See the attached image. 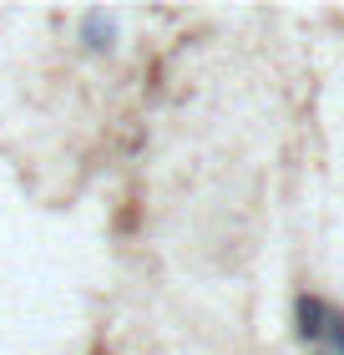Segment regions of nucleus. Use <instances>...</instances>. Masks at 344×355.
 <instances>
[{
	"label": "nucleus",
	"mask_w": 344,
	"mask_h": 355,
	"mask_svg": "<svg viewBox=\"0 0 344 355\" xmlns=\"http://www.w3.org/2000/svg\"><path fill=\"white\" fill-rule=\"evenodd\" d=\"M87 36H91L96 51H102V46H111V15H91V21H87Z\"/></svg>",
	"instance_id": "obj_2"
},
{
	"label": "nucleus",
	"mask_w": 344,
	"mask_h": 355,
	"mask_svg": "<svg viewBox=\"0 0 344 355\" xmlns=\"http://www.w3.org/2000/svg\"><path fill=\"white\" fill-rule=\"evenodd\" d=\"M324 335H329L334 350L344 355V310H329V320H324Z\"/></svg>",
	"instance_id": "obj_3"
},
{
	"label": "nucleus",
	"mask_w": 344,
	"mask_h": 355,
	"mask_svg": "<svg viewBox=\"0 0 344 355\" xmlns=\"http://www.w3.org/2000/svg\"><path fill=\"white\" fill-rule=\"evenodd\" d=\"M324 320H329V310H324V304L319 300H299V335H304V340H319V335H324Z\"/></svg>",
	"instance_id": "obj_1"
}]
</instances>
